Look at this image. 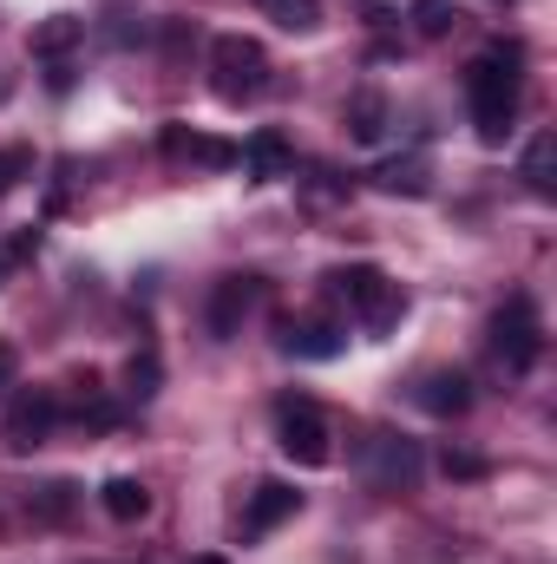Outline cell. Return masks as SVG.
Segmentation results:
<instances>
[{
    "label": "cell",
    "mask_w": 557,
    "mask_h": 564,
    "mask_svg": "<svg viewBox=\"0 0 557 564\" xmlns=\"http://www.w3.org/2000/svg\"><path fill=\"white\" fill-rule=\"evenodd\" d=\"M354 466H361V479L374 492H414L419 473H426L419 440H407V433H368L361 453H354Z\"/></svg>",
    "instance_id": "5b68a950"
},
{
    "label": "cell",
    "mask_w": 557,
    "mask_h": 564,
    "mask_svg": "<svg viewBox=\"0 0 557 564\" xmlns=\"http://www.w3.org/2000/svg\"><path fill=\"white\" fill-rule=\"evenodd\" d=\"M190 564H230V558H217V552H210V558H190Z\"/></svg>",
    "instance_id": "4316f807"
},
{
    "label": "cell",
    "mask_w": 557,
    "mask_h": 564,
    "mask_svg": "<svg viewBox=\"0 0 557 564\" xmlns=\"http://www.w3.org/2000/svg\"><path fill=\"white\" fill-rule=\"evenodd\" d=\"M492 355L505 361V375H532L545 355V322L532 295H505V308L492 315Z\"/></svg>",
    "instance_id": "277c9868"
},
{
    "label": "cell",
    "mask_w": 557,
    "mask_h": 564,
    "mask_svg": "<svg viewBox=\"0 0 557 564\" xmlns=\"http://www.w3.org/2000/svg\"><path fill=\"white\" fill-rule=\"evenodd\" d=\"M321 289H328V302H341L348 315H361V328H368V335L394 328V322H401V308H407L401 282H387V270H374V263H341V270H328V276H321Z\"/></svg>",
    "instance_id": "7a4b0ae2"
},
{
    "label": "cell",
    "mask_w": 557,
    "mask_h": 564,
    "mask_svg": "<svg viewBox=\"0 0 557 564\" xmlns=\"http://www.w3.org/2000/svg\"><path fill=\"white\" fill-rule=\"evenodd\" d=\"M53 426H59V394H53V388H20V394L7 401V446H13V453L46 446Z\"/></svg>",
    "instance_id": "ba28073f"
},
{
    "label": "cell",
    "mask_w": 557,
    "mask_h": 564,
    "mask_svg": "<svg viewBox=\"0 0 557 564\" xmlns=\"http://www.w3.org/2000/svg\"><path fill=\"white\" fill-rule=\"evenodd\" d=\"M157 151H164L171 164H197V171H230V164H237V144L210 139V132H190V126H164V132H157Z\"/></svg>",
    "instance_id": "30bf717a"
},
{
    "label": "cell",
    "mask_w": 557,
    "mask_h": 564,
    "mask_svg": "<svg viewBox=\"0 0 557 564\" xmlns=\"http://www.w3.org/2000/svg\"><path fill=\"white\" fill-rule=\"evenodd\" d=\"M439 473H446V479H479V473H485V459H479V453L446 446V453H439Z\"/></svg>",
    "instance_id": "603a6c76"
},
{
    "label": "cell",
    "mask_w": 557,
    "mask_h": 564,
    "mask_svg": "<svg viewBox=\"0 0 557 564\" xmlns=\"http://www.w3.org/2000/svg\"><path fill=\"white\" fill-rule=\"evenodd\" d=\"M518 93H525V73H518V46H485L472 66H466V106H472V126L479 139L499 144L518 119Z\"/></svg>",
    "instance_id": "6da1fadb"
},
{
    "label": "cell",
    "mask_w": 557,
    "mask_h": 564,
    "mask_svg": "<svg viewBox=\"0 0 557 564\" xmlns=\"http://www.w3.org/2000/svg\"><path fill=\"white\" fill-rule=\"evenodd\" d=\"M237 164H243L250 184H276V177L295 171V144L282 139L276 126H263V132H250V139L237 144Z\"/></svg>",
    "instance_id": "8fae6325"
},
{
    "label": "cell",
    "mask_w": 557,
    "mask_h": 564,
    "mask_svg": "<svg viewBox=\"0 0 557 564\" xmlns=\"http://www.w3.org/2000/svg\"><path fill=\"white\" fill-rule=\"evenodd\" d=\"M256 302H263V276H243V270H230V276H217V282H210V308H204V322H210V335H217V341H237Z\"/></svg>",
    "instance_id": "52a82bcc"
},
{
    "label": "cell",
    "mask_w": 557,
    "mask_h": 564,
    "mask_svg": "<svg viewBox=\"0 0 557 564\" xmlns=\"http://www.w3.org/2000/svg\"><path fill=\"white\" fill-rule=\"evenodd\" d=\"M0 276H7V250H0Z\"/></svg>",
    "instance_id": "83f0119b"
},
{
    "label": "cell",
    "mask_w": 557,
    "mask_h": 564,
    "mask_svg": "<svg viewBox=\"0 0 557 564\" xmlns=\"http://www.w3.org/2000/svg\"><path fill=\"white\" fill-rule=\"evenodd\" d=\"M407 13H414V33H419V40H446V33L459 26V7H452V0H414Z\"/></svg>",
    "instance_id": "ffe728a7"
},
{
    "label": "cell",
    "mask_w": 557,
    "mask_h": 564,
    "mask_svg": "<svg viewBox=\"0 0 557 564\" xmlns=\"http://www.w3.org/2000/svg\"><path fill=\"white\" fill-rule=\"evenodd\" d=\"M99 506H106L119 525H132V519L151 512V492H144V479H132V473H112V479L99 486Z\"/></svg>",
    "instance_id": "2e32d148"
},
{
    "label": "cell",
    "mask_w": 557,
    "mask_h": 564,
    "mask_svg": "<svg viewBox=\"0 0 557 564\" xmlns=\"http://www.w3.org/2000/svg\"><path fill=\"white\" fill-rule=\"evenodd\" d=\"M250 7H263L276 26H288V33H315L321 26V0H250Z\"/></svg>",
    "instance_id": "d6986e66"
},
{
    "label": "cell",
    "mask_w": 557,
    "mask_h": 564,
    "mask_svg": "<svg viewBox=\"0 0 557 564\" xmlns=\"http://www.w3.org/2000/svg\"><path fill=\"white\" fill-rule=\"evenodd\" d=\"M157 381H164V368H157V355H151V348L125 361V394H132V401H151V394H157Z\"/></svg>",
    "instance_id": "7402d4cb"
},
{
    "label": "cell",
    "mask_w": 557,
    "mask_h": 564,
    "mask_svg": "<svg viewBox=\"0 0 557 564\" xmlns=\"http://www.w3.org/2000/svg\"><path fill=\"white\" fill-rule=\"evenodd\" d=\"M79 40H86V20H73V13H53V20L33 33V59H46V66H53V59H66Z\"/></svg>",
    "instance_id": "e0dca14e"
},
{
    "label": "cell",
    "mask_w": 557,
    "mask_h": 564,
    "mask_svg": "<svg viewBox=\"0 0 557 564\" xmlns=\"http://www.w3.org/2000/svg\"><path fill=\"white\" fill-rule=\"evenodd\" d=\"M270 86V53H263V40H250V33H217L210 40V93L223 99V106H243V99H256Z\"/></svg>",
    "instance_id": "3957f363"
},
{
    "label": "cell",
    "mask_w": 557,
    "mask_h": 564,
    "mask_svg": "<svg viewBox=\"0 0 557 564\" xmlns=\"http://www.w3.org/2000/svg\"><path fill=\"white\" fill-rule=\"evenodd\" d=\"M46 86L66 93V86H73V59H53V66H46Z\"/></svg>",
    "instance_id": "484cf974"
},
{
    "label": "cell",
    "mask_w": 557,
    "mask_h": 564,
    "mask_svg": "<svg viewBox=\"0 0 557 564\" xmlns=\"http://www.w3.org/2000/svg\"><path fill=\"white\" fill-rule=\"evenodd\" d=\"M414 401L426 414H439V421H459V414L472 408V381H466L459 368H433V375H419Z\"/></svg>",
    "instance_id": "4fadbf2b"
},
{
    "label": "cell",
    "mask_w": 557,
    "mask_h": 564,
    "mask_svg": "<svg viewBox=\"0 0 557 564\" xmlns=\"http://www.w3.org/2000/svg\"><path fill=\"white\" fill-rule=\"evenodd\" d=\"M368 177H374V191H387V197H426V158H381Z\"/></svg>",
    "instance_id": "9a60e30c"
},
{
    "label": "cell",
    "mask_w": 557,
    "mask_h": 564,
    "mask_svg": "<svg viewBox=\"0 0 557 564\" xmlns=\"http://www.w3.org/2000/svg\"><path fill=\"white\" fill-rule=\"evenodd\" d=\"M26 171H33V151H20V144H7V151H0V197H7V191H13V184L26 177Z\"/></svg>",
    "instance_id": "cb8c5ba5"
},
{
    "label": "cell",
    "mask_w": 557,
    "mask_h": 564,
    "mask_svg": "<svg viewBox=\"0 0 557 564\" xmlns=\"http://www.w3.org/2000/svg\"><path fill=\"white\" fill-rule=\"evenodd\" d=\"M341 348H348V322H335V315L282 322V355H295V361H335Z\"/></svg>",
    "instance_id": "9c48e42d"
},
{
    "label": "cell",
    "mask_w": 557,
    "mask_h": 564,
    "mask_svg": "<svg viewBox=\"0 0 557 564\" xmlns=\"http://www.w3.org/2000/svg\"><path fill=\"white\" fill-rule=\"evenodd\" d=\"M348 132L361 144H381V132H387V99L381 93H354V106H348Z\"/></svg>",
    "instance_id": "ac0fdd59"
},
{
    "label": "cell",
    "mask_w": 557,
    "mask_h": 564,
    "mask_svg": "<svg viewBox=\"0 0 557 564\" xmlns=\"http://www.w3.org/2000/svg\"><path fill=\"white\" fill-rule=\"evenodd\" d=\"M26 506H33L40 519H66V512L79 506V486H73V479H46V486H40V492H33Z\"/></svg>",
    "instance_id": "44dd1931"
},
{
    "label": "cell",
    "mask_w": 557,
    "mask_h": 564,
    "mask_svg": "<svg viewBox=\"0 0 557 564\" xmlns=\"http://www.w3.org/2000/svg\"><path fill=\"white\" fill-rule=\"evenodd\" d=\"M518 177L532 197H557V132H532L525 158H518Z\"/></svg>",
    "instance_id": "5bb4252c"
},
{
    "label": "cell",
    "mask_w": 557,
    "mask_h": 564,
    "mask_svg": "<svg viewBox=\"0 0 557 564\" xmlns=\"http://www.w3.org/2000/svg\"><path fill=\"white\" fill-rule=\"evenodd\" d=\"M302 512V492L288 486V479H263L256 492H250V512H243V539L256 545V539H270L282 519H295Z\"/></svg>",
    "instance_id": "7c38bea8"
},
{
    "label": "cell",
    "mask_w": 557,
    "mask_h": 564,
    "mask_svg": "<svg viewBox=\"0 0 557 564\" xmlns=\"http://www.w3.org/2000/svg\"><path fill=\"white\" fill-rule=\"evenodd\" d=\"M276 446L295 459V466H328L335 446H328V421L308 394H282L276 401Z\"/></svg>",
    "instance_id": "8992f818"
},
{
    "label": "cell",
    "mask_w": 557,
    "mask_h": 564,
    "mask_svg": "<svg viewBox=\"0 0 557 564\" xmlns=\"http://www.w3.org/2000/svg\"><path fill=\"white\" fill-rule=\"evenodd\" d=\"M13 381H20V348H13V341H0V394H7Z\"/></svg>",
    "instance_id": "d4e9b609"
}]
</instances>
